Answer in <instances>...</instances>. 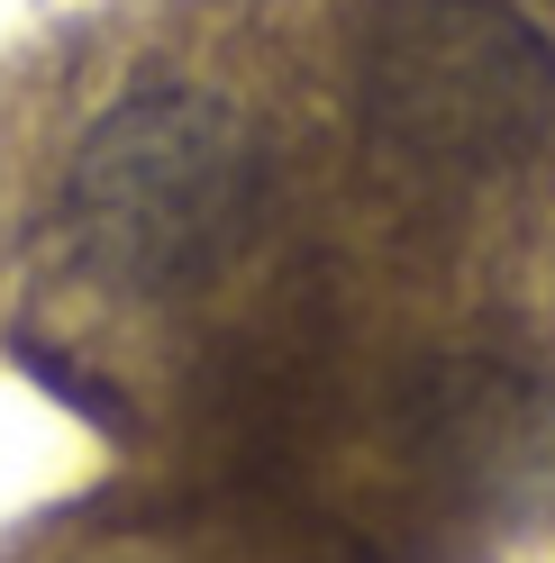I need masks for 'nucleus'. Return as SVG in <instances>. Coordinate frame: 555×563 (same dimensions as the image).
Instances as JSON below:
<instances>
[{
    "mask_svg": "<svg viewBox=\"0 0 555 563\" xmlns=\"http://www.w3.org/2000/svg\"><path fill=\"white\" fill-rule=\"evenodd\" d=\"M264 209V146L237 100L164 82L100 110L64 173L74 255L137 300L200 291Z\"/></svg>",
    "mask_w": 555,
    "mask_h": 563,
    "instance_id": "obj_1",
    "label": "nucleus"
},
{
    "mask_svg": "<svg viewBox=\"0 0 555 563\" xmlns=\"http://www.w3.org/2000/svg\"><path fill=\"white\" fill-rule=\"evenodd\" d=\"M364 119L420 173H501L555 119V46L510 0H410L373 37Z\"/></svg>",
    "mask_w": 555,
    "mask_h": 563,
    "instance_id": "obj_2",
    "label": "nucleus"
}]
</instances>
